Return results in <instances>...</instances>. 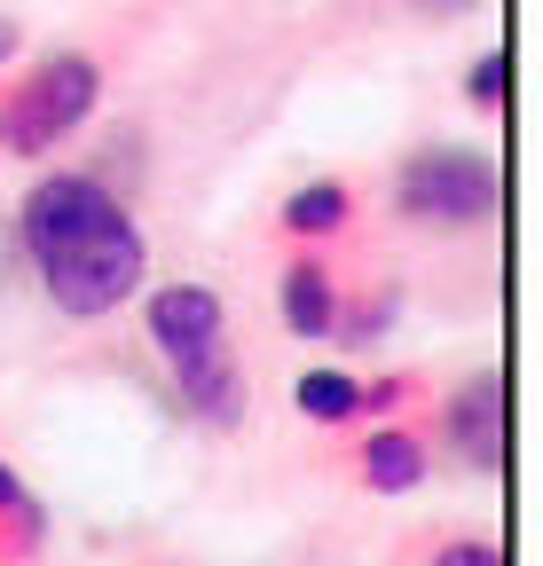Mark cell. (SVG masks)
Instances as JSON below:
<instances>
[{
  "mask_svg": "<svg viewBox=\"0 0 543 566\" xmlns=\"http://www.w3.org/2000/svg\"><path fill=\"white\" fill-rule=\"evenodd\" d=\"M276 229L292 237V244H338L355 229V189L347 181H307V189H292L284 197V212H276Z\"/></svg>",
  "mask_w": 543,
  "mask_h": 566,
  "instance_id": "8",
  "label": "cell"
},
{
  "mask_svg": "<svg viewBox=\"0 0 543 566\" xmlns=\"http://www.w3.org/2000/svg\"><path fill=\"white\" fill-rule=\"evenodd\" d=\"M300 417H307V424H355V417H363V378H347V370H307V378H300Z\"/></svg>",
  "mask_w": 543,
  "mask_h": 566,
  "instance_id": "10",
  "label": "cell"
},
{
  "mask_svg": "<svg viewBox=\"0 0 543 566\" xmlns=\"http://www.w3.org/2000/svg\"><path fill=\"white\" fill-rule=\"evenodd\" d=\"M17 48H24V32H17V17H0V71L17 63Z\"/></svg>",
  "mask_w": 543,
  "mask_h": 566,
  "instance_id": "13",
  "label": "cell"
},
{
  "mask_svg": "<svg viewBox=\"0 0 543 566\" xmlns=\"http://www.w3.org/2000/svg\"><path fill=\"white\" fill-rule=\"evenodd\" d=\"M338 300H347V283L331 275V252H323V244H300V252L284 260V283H276L284 331H292V338H331Z\"/></svg>",
  "mask_w": 543,
  "mask_h": 566,
  "instance_id": "6",
  "label": "cell"
},
{
  "mask_svg": "<svg viewBox=\"0 0 543 566\" xmlns=\"http://www.w3.org/2000/svg\"><path fill=\"white\" fill-rule=\"evenodd\" d=\"M394 212L418 229H441V237L481 229L497 212V158L472 150V142H426L394 174Z\"/></svg>",
  "mask_w": 543,
  "mask_h": 566,
  "instance_id": "4",
  "label": "cell"
},
{
  "mask_svg": "<svg viewBox=\"0 0 543 566\" xmlns=\"http://www.w3.org/2000/svg\"><path fill=\"white\" fill-rule=\"evenodd\" d=\"M103 103V63L80 48H55L32 71L0 80V150L9 158H48L55 142H72Z\"/></svg>",
  "mask_w": 543,
  "mask_h": 566,
  "instance_id": "3",
  "label": "cell"
},
{
  "mask_svg": "<svg viewBox=\"0 0 543 566\" xmlns=\"http://www.w3.org/2000/svg\"><path fill=\"white\" fill-rule=\"evenodd\" d=\"M441 433H449V449L472 472H497L504 464V386H497V370L457 378V394L441 401Z\"/></svg>",
  "mask_w": 543,
  "mask_h": 566,
  "instance_id": "5",
  "label": "cell"
},
{
  "mask_svg": "<svg viewBox=\"0 0 543 566\" xmlns=\"http://www.w3.org/2000/svg\"><path fill=\"white\" fill-rule=\"evenodd\" d=\"M410 566H504V551L489 535H434Z\"/></svg>",
  "mask_w": 543,
  "mask_h": 566,
  "instance_id": "11",
  "label": "cell"
},
{
  "mask_svg": "<svg viewBox=\"0 0 543 566\" xmlns=\"http://www.w3.org/2000/svg\"><path fill=\"white\" fill-rule=\"evenodd\" d=\"M464 103L472 111H504V55L497 48H481V55L464 63Z\"/></svg>",
  "mask_w": 543,
  "mask_h": 566,
  "instance_id": "12",
  "label": "cell"
},
{
  "mask_svg": "<svg viewBox=\"0 0 543 566\" xmlns=\"http://www.w3.org/2000/svg\"><path fill=\"white\" fill-rule=\"evenodd\" d=\"M143 331L166 354L181 401L206 424H237L244 417V378H237V354H229L221 292H206V283H158V292L143 300Z\"/></svg>",
  "mask_w": 543,
  "mask_h": 566,
  "instance_id": "2",
  "label": "cell"
},
{
  "mask_svg": "<svg viewBox=\"0 0 543 566\" xmlns=\"http://www.w3.org/2000/svg\"><path fill=\"white\" fill-rule=\"evenodd\" d=\"M48 543V512H40V495L0 464V566H24L32 551Z\"/></svg>",
  "mask_w": 543,
  "mask_h": 566,
  "instance_id": "9",
  "label": "cell"
},
{
  "mask_svg": "<svg viewBox=\"0 0 543 566\" xmlns=\"http://www.w3.org/2000/svg\"><path fill=\"white\" fill-rule=\"evenodd\" d=\"M17 244L63 323H111L126 300H143L150 237L95 174H40L17 205Z\"/></svg>",
  "mask_w": 543,
  "mask_h": 566,
  "instance_id": "1",
  "label": "cell"
},
{
  "mask_svg": "<svg viewBox=\"0 0 543 566\" xmlns=\"http://www.w3.org/2000/svg\"><path fill=\"white\" fill-rule=\"evenodd\" d=\"M355 472H363V488H378V495H410L418 480H426V441L410 433V424H370V433L355 441Z\"/></svg>",
  "mask_w": 543,
  "mask_h": 566,
  "instance_id": "7",
  "label": "cell"
},
{
  "mask_svg": "<svg viewBox=\"0 0 543 566\" xmlns=\"http://www.w3.org/2000/svg\"><path fill=\"white\" fill-rule=\"evenodd\" d=\"M464 9H481V0H418V17H464Z\"/></svg>",
  "mask_w": 543,
  "mask_h": 566,
  "instance_id": "14",
  "label": "cell"
}]
</instances>
